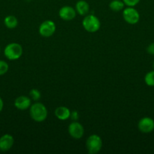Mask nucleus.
Segmentation results:
<instances>
[{
	"mask_svg": "<svg viewBox=\"0 0 154 154\" xmlns=\"http://www.w3.org/2000/svg\"><path fill=\"white\" fill-rule=\"evenodd\" d=\"M30 115L34 121L40 123L46 120L48 110L44 104L36 102L30 107Z\"/></svg>",
	"mask_w": 154,
	"mask_h": 154,
	"instance_id": "obj_1",
	"label": "nucleus"
},
{
	"mask_svg": "<svg viewBox=\"0 0 154 154\" xmlns=\"http://www.w3.org/2000/svg\"><path fill=\"white\" fill-rule=\"evenodd\" d=\"M4 54L9 60H17L23 55V48L20 44L10 43L6 45L4 50Z\"/></svg>",
	"mask_w": 154,
	"mask_h": 154,
	"instance_id": "obj_2",
	"label": "nucleus"
},
{
	"mask_svg": "<svg viewBox=\"0 0 154 154\" xmlns=\"http://www.w3.org/2000/svg\"><path fill=\"white\" fill-rule=\"evenodd\" d=\"M86 149L90 154H97L101 151L103 146V141L101 137L98 135H91L86 140Z\"/></svg>",
	"mask_w": 154,
	"mask_h": 154,
	"instance_id": "obj_3",
	"label": "nucleus"
},
{
	"mask_svg": "<svg viewBox=\"0 0 154 154\" xmlns=\"http://www.w3.org/2000/svg\"><path fill=\"white\" fill-rule=\"evenodd\" d=\"M101 21L94 14H87L82 20L83 28L91 33L96 32L101 28Z\"/></svg>",
	"mask_w": 154,
	"mask_h": 154,
	"instance_id": "obj_4",
	"label": "nucleus"
},
{
	"mask_svg": "<svg viewBox=\"0 0 154 154\" xmlns=\"http://www.w3.org/2000/svg\"><path fill=\"white\" fill-rule=\"evenodd\" d=\"M122 17L127 23L134 25L140 20V14L134 7L125 8L122 10Z\"/></svg>",
	"mask_w": 154,
	"mask_h": 154,
	"instance_id": "obj_5",
	"label": "nucleus"
},
{
	"mask_svg": "<svg viewBox=\"0 0 154 154\" xmlns=\"http://www.w3.org/2000/svg\"><path fill=\"white\" fill-rule=\"evenodd\" d=\"M56 31V25L51 20L43 21L40 24L39 28V32L42 37L48 38L52 36Z\"/></svg>",
	"mask_w": 154,
	"mask_h": 154,
	"instance_id": "obj_6",
	"label": "nucleus"
},
{
	"mask_svg": "<svg viewBox=\"0 0 154 154\" xmlns=\"http://www.w3.org/2000/svg\"><path fill=\"white\" fill-rule=\"evenodd\" d=\"M68 132L74 139H80L84 135V127L78 121H72L68 126Z\"/></svg>",
	"mask_w": 154,
	"mask_h": 154,
	"instance_id": "obj_7",
	"label": "nucleus"
},
{
	"mask_svg": "<svg viewBox=\"0 0 154 154\" xmlns=\"http://www.w3.org/2000/svg\"><path fill=\"white\" fill-rule=\"evenodd\" d=\"M137 128L142 133H150L154 130V120L149 117H143L138 121Z\"/></svg>",
	"mask_w": 154,
	"mask_h": 154,
	"instance_id": "obj_8",
	"label": "nucleus"
},
{
	"mask_svg": "<svg viewBox=\"0 0 154 154\" xmlns=\"http://www.w3.org/2000/svg\"><path fill=\"white\" fill-rule=\"evenodd\" d=\"M59 17L63 20L70 21L73 20L76 16V11L71 6H63L59 10L58 12Z\"/></svg>",
	"mask_w": 154,
	"mask_h": 154,
	"instance_id": "obj_9",
	"label": "nucleus"
},
{
	"mask_svg": "<svg viewBox=\"0 0 154 154\" xmlns=\"http://www.w3.org/2000/svg\"><path fill=\"white\" fill-rule=\"evenodd\" d=\"M13 136L10 134H5L0 137V151L6 152L10 150L14 145Z\"/></svg>",
	"mask_w": 154,
	"mask_h": 154,
	"instance_id": "obj_10",
	"label": "nucleus"
},
{
	"mask_svg": "<svg viewBox=\"0 0 154 154\" xmlns=\"http://www.w3.org/2000/svg\"><path fill=\"white\" fill-rule=\"evenodd\" d=\"M14 105L16 108L21 111H24L30 108L31 106V99L28 96H20L16 98L14 102Z\"/></svg>",
	"mask_w": 154,
	"mask_h": 154,
	"instance_id": "obj_11",
	"label": "nucleus"
},
{
	"mask_svg": "<svg viewBox=\"0 0 154 154\" xmlns=\"http://www.w3.org/2000/svg\"><path fill=\"white\" fill-rule=\"evenodd\" d=\"M70 110L65 106L57 107L54 111L56 117L60 120H66L70 117Z\"/></svg>",
	"mask_w": 154,
	"mask_h": 154,
	"instance_id": "obj_12",
	"label": "nucleus"
},
{
	"mask_svg": "<svg viewBox=\"0 0 154 154\" xmlns=\"http://www.w3.org/2000/svg\"><path fill=\"white\" fill-rule=\"evenodd\" d=\"M75 11L76 13L81 16H85L89 13V10H90V6L89 4L85 0H79L75 4Z\"/></svg>",
	"mask_w": 154,
	"mask_h": 154,
	"instance_id": "obj_13",
	"label": "nucleus"
},
{
	"mask_svg": "<svg viewBox=\"0 0 154 154\" xmlns=\"http://www.w3.org/2000/svg\"><path fill=\"white\" fill-rule=\"evenodd\" d=\"M4 23L8 29H13L16 28L18 24V18L14 15H8L7 17H5Z\"/></svg>",
	"mask_w": 154,
	"mask_h": 154,
	"instance_id": "obj_14",
	"label": "nucleus"
},
{
	"mask_svg": "<svg viewBox=\"0 0 154 154\" xmlns=\"http://www.w3.org/2000/svg\"><path fill=\"white\" fill-rule=\"evenodd\" d=\"M125 3L122 0H112L110 2L109 7L113 11L119 12L125 8Z\"/></svg>",
	"mask_w": 154,
	"mask_h": 154,
	"instance_id": "obj_15",
	"label": "nucleus"
},
{
	"mask_svg": "<svg viewBox=\"0 0 154 154\" xmlns=\"http://www.w3.org/2000/svg\"><path fill=\"white\" fill-rule=\"evenodd\" d=\"M144 82L149 87H154V70L150 71L145 75Z\"/></svg>",
	"mask_w": 154,
	"mask_h": 154,
	"instance_id": "obj_16",
	"label": "nucleus"
},
{
	"mask_svg": "<svg viewBox=\"0 0 154 154\" xmlns=\"http://www.w3.org/2000/svg\"><path fill=\"white\" fill-rule=\"evenodd\" d=\"M30 97L32 100H34L36 102L39 101L41 98V93L37 89H32L30 91Z\"/></svg>",
	"mask_w": 154,
	"mask_h": 154,
	"instance_id": "obj_17",
	"label": "nucleus"
},
{
	"mask_svg": "<svg viewBox=\"0 0 154 154\" xmlns=\"http://www.w3.org/2000/svg\"><path fill=\"white\" fill-rule=\"evenodd\" d=\"M8 64L4 60H0V76L4 75L8 71Z\"/></svg>",
	"mask_w": 154,
	"mask_h": 154,
	"instance_id": "obj_18",
	"label": "nucleus"
},
{
	"mask_svg": "<svg viewBox=\"0 0 154 154\" xmlns=\"http://www.w3.org/2000/svg\"><path fill=\"white\" fill-rule=\"evenodd\" d=\"M125 5L128 7H134L137 5L140 0H122Z\"/></svg>",
	"mask_w": 154,
	"mask_h": 154,
	"instance_id": "obj_19",
	"label": "nucleus"
},
{
	"mask_svg": "<svg viewBox=\"0 0 154 154\" xmlns=\"http://www.w3.org/2000/svg\"><path fill=\"white\" fill-rule=\"evenodd\" d=\"M79 117V114L78 111H72L70 113V117L69 118L72 120V121H78Z\"/></svg>",
	"mask_w": 154,
	"mask_h": 154,
	"instance_id": "obj_20",
	"label": "nucleus"
},
{
	"mask_svg": "<svg viewBox=\"0 0 154 154\" xmlns=\"http://www.w3.org/2000/svg\"><path fill=\"white\" fill-rule=\"evenodd\" d=\"M146 51L149 54L154 56V42L148 45L147 48H146Z\"/></svg>",
	"mask_w": 154,
	"mask_h": 154,
	"instance_id": "obj_21",
	"label": "nucleus"
},
{
	"mask_svg": "<svg viewBox=\"0 0 154 154\" xmlns=\"http://www.w3.org/2000/svg\"><path fill=\"white\" fill-rule=\"evenodd\" d=\"M3 107H4V102H3L2 99V98L0 97V112H1V111H2Z\"/></svg>",
	"mask_w": 154,
	"mask_h": 154,
	"instance_id": "obj_22",
	"label": "nucleus"
},
{
	"mask_svg": "<svg viewBox=\"0 0 154 154\" xmlns=\"http://www.w3.org/2000/svg\"><path fill=\"white\" fill-rule=\"evenodd\" d=\"M152 69H153V70H154V61H153V63H152Z\"/></svg>",
	"mask_w": 154,
	"mask_h": 154,
	"instance_id": "obj_23",
	"label": "nucleus"
},
{
	"mask_svg": "<svg viewBox=\"0 0 154 154\" xmlns=\"http://www.w3.org/2000/svg\"><path fill=\"white\" fill-rule=\"evenodd\" d=\"M0 51H1V48H0Z\"/></svg>",
	"mask_w": 154,
	"mask_h": 154,
	"instance_id": "obj_24",
	"label": "nucleus"
}]
</instances>
